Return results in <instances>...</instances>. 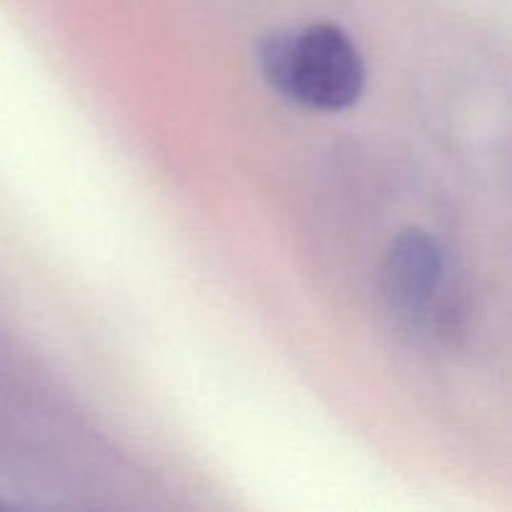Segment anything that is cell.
<instances>
[{
  "mask_svg": "<svg viewBox=\"0 0 512 512\" xmlns=\"http://www.w3.org/2000/svg\"><path fill=\"white\" fill-rule=\"evenodd\" d=\"M258 63L265 83L280 98L320 113L350 108L365 88V63L358 45L335 23L265 35Z\"/></svg>",
  "mask_w": 512,
  "mask_h": 512,
  "instance_id": "cell-1",
  "label": "cell"
},
{
  "mask_svg": "<svg viewBox=\"0 0 512 512\" xmlns=\"http://www.w3.org/2000/svg\"><path fill=\"white\" fill-rule=\"evenodd\" d=\"M385 300L398 318L423 323L430 315L440 278L443 255L425 230H405L398 235L385 260Z\"/></svg>",
  "mask_w": 512,
  "mask_h": 512,
  "instance_id": "cell-2",
  "label": "cell"
},
{
  "mask_svg": "<svg viewBox=\"0 0 512 512\" xmlns=\"http://www.w3.org/2000/svg\"><path fill=\"white\" fill-rule=\"evenodd\" d=\"M0 508H3V503H0Z\"/></svg>",
  "mask_w": 512,
  "mask_h": 512,
  "instance_id": "cell-3",
  "label": "cell"
}]
</instances>
